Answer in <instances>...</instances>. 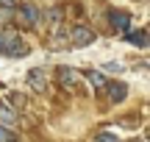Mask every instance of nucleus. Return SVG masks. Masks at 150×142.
<instances>
[{
	"label": "nucleus",
	"mask_w": 150,
	"mask_h": 142,
	"mask_svg": "<svg viewBox=\"0 0 150 142\" xmlns=\"http://www.w3.org/2000/svg\"><path fill=\"white\" fill-rule=\"evenodd\" d=\"M67 36H70V45H75V48H86V45H92L97 39V33L92 31V28H86V25H75L72 31H67Z\"/></svg>",
	"instance_id": "4"
},
{
	"label": "nucleus",
	"mask_w": 150,
	"mask_h": 142,
	"mask_svg": "<svg viewBox=\"0 0 150 142\" xmlns=\"http://www.w3.org/2000/svg\"><path fill=\"white\" fill-rule=\"evenodd\" d=\"M95 142H120L117 137H114V134H106V131H100V134H97V139Z\"/></svg>",
	"instance_id": "13"
},
{
	"label": "nucleus",
	"mask_w": 150,
	"mask_h": 142,
	"mask_svg": "<svg viewBox=\"0 0 150 142\" xmlns=\"http://www.w3.org/2000/svg\"><path fill=\"white\" fill-rule=\"evenodd\" d=\"M56 36L53 39H50V45H53V48H61V45H70V36H67V31H64V28H56Z\"/></svg>",
	"instance_id": "10"
},
{
	"label": "nucleus",
	"mask_w": 150,
	"mask_h": 142,
	"mask_svg": "<svg viewBox=\"0 0 150 142\" xmlns=\"http://www.w3.org/2000/svg\"><path fill=\"white\" fill-rule=\"evenodd\" d=\"M28 87H31L33 92H45V89H47V75H45V70H31L28 72Z\"/></svg>",
	"instance_id": "8"
},
{
	"label": "nucleus",
	"mask_w": 150,
	"mask_h": 142,
	"mask_svg": "<svg viewBox=\"0 0 150 142\" xmlns=\"http://www.w3.org/2000/svg\"><path fill=\"white\" fill-rule=\"evenodd\" d=\"M0 142H17V134L11 131V128L0 126Z\"/></svg>",
	"instance_id": "12"
},
{
	"label": "nucleus",
	"mask_w": 150,
	"mask_h": 142,
	"mask_svg": "<svg viewBox=\"0 0 150 142\" xmlns=\"http://www.w3.org/2000/svg\"><path fill=\"white\" fill-rule=\"evenodd\" d=\"M108 22L114 25L117 33H125L131 28V14H128V11H120V9H111V11H108Z\"/></svg>",
	"instance_id": "6"
},
{
	"label": "nucleus",
	"mask_w": 150,
	"mask_h": 142,
	"mask_svg": "<svg viewBox=\"0 0 150 142\" xmlns=\"http://www.w3.org/2000/svg\"><path fill=\"white\" fill-rule=\"evenodd\" d=\"M0 56H8V59H22V56H28L25 39L17 31H11V28L0 31Z\"/></svg>",
	"instance_id": "1"
},
{
	"label": "nucleus",
	"mask_w": 150,
	"mask_h": 142,
	"mask_svg": "<svg viewBox=\"0 0 150 142\" xmlns=\"http://www.w3.org/2000/svg\"><path fill=\"white\" fill-rule=\"evenodd\" d=\"M17 123H20V114H17V109H11L8 103H3V100H0V126L11 128V126H17Z\"/></svg>",
	"instance_id": "7"
},
{
	"label": "nucleus",
	"mask_w": 150,
	"mask_h": 142,
	"mask_svg": "<svg viewBox=\"0 0 150 142\" xmlns=\"http://www.w3.org/2000/svg\"><path fill=\"white\" fill-rule=\"evenodd\" d=\"M56 81L64 89H78V84L83 81V72L75 70V67H59V70H56Z\"/></svg>",
	"instance_id": "3"
},
{
	"label": "nucleus",
	"mask_w": 150,
	"mask_h": 142,
	"mask_svg": "<svg viewBox=\"0 0 150 142\" xmlns=\"http://www.w3.org/2000/svg\"><path fill=\"white\" fill-rule=\"evenodd\" d=\"M86 78L92 81V87H95V89H103V87H106V78H103V72H97V70H86Z\"/></svg>",
	"instance_id": "11"
},
{
	"label": "nucleus",
	"mask_w": 150,
	"mask_h": 142,
	"mask_svg": "<svg viewBox=\"0 0 150 142\" xmlns=\"http://www.w3.org/2000/svg\"><path fill=\"white\" fill-rule=\"evenodd\" d=\"M103 92H106L108 103H122V100L128 98V87H125V84H120V81H106Z\"/></svg>",
	"instance_id": "5"
},
{
	"label": "nucleus",
	"mask_w": 150,
	"mask_h": 142,
	"mask_svg": "<svg viewBox=\"0 0 150 142\" xmlns=\"http://www.w3.org/2000/svg\"><path fill=\"white\" fill-rule=\"evenodd\" d=\"M14 9V20H17V25H22V28H36L39 22H42V11L36 9L33 3H20V6H11Z\"/></svg>",
	"instance_id": "2"
},
{
	"label": "nucleus",
	"mask_w": 150,
	"mask_h": 142,
	"mask_svg": "<svg viewBox=\"0 0 150 142\" xmlns=\"http://www.w3.org/2000/svg\"><path fill=\"white\" fill-rule=\"evenodd\" d=\"M122 36H125V42L136 45V48H147V31H142V28H136V31H125Z\"/></svg>",
	"instance_id": "9"
},
{
	"label": "nucleus",
	"mask_w": 150,
	"mask_h": 142,
	"mask_svg": "<svg viewBox=\"0 0 150 142\" xmlns=\"http://www.w3.org/2000/svg\"><path fill=\"white\" fill-rule=\"evenodd\" d=\"M14 3H17V0H0V6H3V9H11Z\"/></svg>",
	"instance_id": "14"
}]
</instances>
